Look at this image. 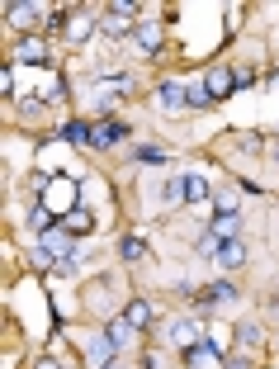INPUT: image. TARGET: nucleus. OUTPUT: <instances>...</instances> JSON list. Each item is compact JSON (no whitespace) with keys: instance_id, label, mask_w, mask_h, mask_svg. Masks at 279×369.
I'll list each match as a JSON object with an SVG mask.
<instances>
[{"instance_id":"2eb2a0df","label":"nucleus","mask_w":279,"mask_h":369,"mask_svg":"<svg viewBox=\"0 0 279 369\" xmlns=\"http://www.w3.org/2000/svg\"><path fill=\"white\" fill-rule=\"evenodd\" d=\"M208 298H213V303H218V298H237V289L227 284V280H218V284L208 289Z\"/></svg>"},{"instance_id":"9b49d317","label":"nucleus","mask_w":279,"mask_h":369,"mask_svg":"<svg viewBox=\"0 0 279 369\" xmlns=\"http://www.w3.org/2000/svg\"><path fill=\"white\" fill-rule=\"evenodd\" d=\"M100 29H104V34H109V38H128V34H133V29H128V19H123V14H109V19H104V24H100Z\"/></svg>"},{"instance_id":"5701e85b","label":"nucleus","mask_w":279,"mask_h":369,"mask_svg":"<svg viewBox=\"0 0 279 369\" xmlns=\"http://www.w3.org/2000/svg\"><path fill=\"white\" fill-rule=\"evenodd\" d=\"M38 369H62V365H52V360H47V365H38Z\"/></svg>"},{"instance_id":"20e7f679","label":"nucleus","mask_w":279,"mask_h":369,"mask_svg":"<svg viewBox=\"0 0 279 369\" xmlns=\"http://www.w3.org/2000/svg\"><path fill=\"white\" fill-rule=\"evenodd\" d=\"M157 100L166 104V109H190V95H185V85H175V81H166L157 90Z\"/></svg>"},{"instance_id":"6e6552de","label":"nucleus","mask_w":279,"mask_h":369,"mask_svg":"<svg viewBox=\"0 0 279 369\" xmlns=\"http://www.w3.org/2000/svg\"><path fill=\"white\" fill-rule=\"evenodd\" d=\"M90 227H95V213L90 208H71L67 213V232H90Z\"/></svg>"},{"instance_id":"9d476101","label":"nucleus","mask_w":279,"mask_h":369,"mask_svg":"<svg viewBox=\"0 0 279 369\" xmlns=\"http://www.w3.org/2000/svg\"><path fill=\"white\" fill-rule=\"evenodd\" d=\"M62 137H67V142H90V137H95V128H90V123H67V128H62Z\"/></svg>"},{"instance_id":"f03ea898","label":"nucleus","mask_w":279,"mask_h":369,"mask_svg":"<svg viewBox=\"0 0 279 369\" xmlns=\"http://www.w3.org/2000/svg\"><path fill=\"white\" fill-rule=\"evenodd\" d=\"M213 194V185L203 180V175H180V199H190V204H199Z\"/></svg>"},{"instance_id":"39448f33","label":"nucleus","mask_w":279,"mask_h":369,"mask_svg":"<svg viewBox=\"0 0 279 369\" xmlns=\"http://www.w3.org/2000/svg\"><path fill=\"white\" fill-rule=\"evenodd\" d=\"M237 227H241V213H218V218H213V237H218V242H232Z\"/></svg>"},{"instance_id":"412c9836","label":"nucleus","mask_w":279,"mask_h":369,"mask_svg":"<svg viewBox=\"0 0 279 369\" xmlns=\"http://www.w3.org/2000/svg\"><path fill=\"white\" fill-rule=\"evenodd\" d=\"M223 369H251L246 360H223Z\"/></svg>"},{"instance_id":"1a4fd4ad","label":"nucleus","mask_w":279,"mask_h":369,"mask_svg":"<svg viewBox=\"0 0 279 369\" xmlns=\"http://www.w3.org/2000/svg\"><path fill=\"white\" fill-rule=\"evenodd\" d=\"M123 322H128V327H147V322H152V308H147V303L137 298V303H128V313H123Z\"/></svg>"},{"instance_id":"6ab92c4d","label":"nucleus","mask_w":279,"mask_h":369,"mask_svg":"<svg viewBox=\"0 0 279 369\" xmlns=\"http://www.w3.org/2000/svg\"><path fill=\"white\" fill-rule=\"evenodd\" d=\"M142 251H147V246L137 242V237H128V242H123V260H137V256H142Z\"/></svg>"},{"instance_id":"4468645a","label":"nucleus","mask_w":279,"mask_h":369,"mask_svg":"<svg viewBox=\"0 0 279 369\" xmlns=\"http://www.w3.org/2000/svg\"><path fill=\"white\" fill-rule=\"evenodd\" d=\"M104 336L114 341V350H119V346H128V322H114V327L104 331Z\"/></svg>"},{"instance_id":"aec40b11","label":"nucleus","mask_w":279,"mask_h":369,"mask_svg":"<svg viewBox=\"0 0 279 369\" xmlns=\"http://www.w3.org/2000/svg\"><path fill=\"white\" fill-rule=\"evenodd\" d=\"M137 157H142V161H166V152H161V147H142V152H137Z\"/></svg>"},{"instance_id":"dca6fc26","label":"nucleus","mask_w":279,"mask_h":369,"mask_svg":"<svg viewBox=\"0 0 279 369\" xmlns=\"http://www.w3.org/2000/svg\"><path fill=\"white\" fill-rule=\"evenodd\" d=\"M52 223H57V218H52L47 208H34V227H38V232H52Z\"/></svg>"},{"instance_id":"4be33fe9","label":"nucleus","mask_w":279,"mask_h":369,"mask_svg":"<svg viewBox=\"0 0 279 369\" xmlns=\"http://www.w3.org/2000/svg\"><path fill=\"white\" fill-rule=\"evenodd\" d=\"M270 157H275V161H279V137H275V147H270Z\"/></svg>"},{"instance_id":"423d86ee","label":"nucleus","mask_w":279,"mask_h":369,"mask_svg":"<svg viewBox=\"0 0 279 369\" xmlns=\"http://www.w3.org/2000/svg\"><path fill=\"white\" fill-rule=\"evenodd\" d=\"M203 85H208V95H213V100H218V95H227V90H237V85H232V71H227V67H213Z\"/></svg>"},{"instance_id":"a211bd4d","label":"nucleus","mask_w":279,"mask_h":369,"mask_svg":"<svg viewBox=\"0 0 279 369\" xmlns=\"http://www.w3.org/2000/svg\"><path fill=\"white\" fill-rule=\"evenodd\" d=\"M67 38H71V43H85V38H90V24H85V19H76V24L67 29Z\"/></svg>"},{"instance_id":"f3484780","label":"nucleus","mask_w":279,"mask_h":369,"mask_svg":"<svg viewBox=\"0 0 279 369\" xmlns=\"http://www.w3.org/2000/svg\"><path fill=\"white\" fill-rule=\"evenodd\" d=\"M237 336L246 341V346H256V341H260V327H256V322H241V327H237Z\"/></svg>"},{"instance_id":"f8f14e48","label":"nucleus","mask_w":279,"mask_h":369,"mask_svg":"<svg viewBox=\"0 0 279 369\" xmlns=\"http://www.w3.org/2000/svg\"><path fill=\"white\" fill-rule=\"evenodd\" d=\"M185 95H190V109H203V104H208V100H213V95H208V85H203V81H194V85H185Z\"/></svg>"},{"instance_id":"0eeeda50","label":"nucleus","mask_w":279,"mask_h":369,"mask_svg":"<svg viewBox=\"0 0 279 369\" xmlns=\"http://www.w3.org/2000/svg\"><path fill=\"white\" fill-rule=\"evenodd\" d=\"M14 57H19V62H47V43H38V38H19Z\"/></svg>"},{"instance_id":"ddd939ff","label":"nucleus","mask_w":279,"mask_h":369,"mask_svg":"<svg viewBox=\"0 0 279 369\" xmlns=\"http://www.w3.org/2000/svg\"><path fill=\"white\" fill-rule=\"evenodd\" d=\"M137 43H142L147 52H157V47H161V29H157V24H142V29H137Z\"/></svg>"},{"instance_id":"7ed1b4c3","label":"nucleus","mask_w":279,"mask_h":369,"mask_svg":"<svg viewBox=\"0 0 279 369\" xmlns=\"http://www.w3.org/2000/svg\"><path fill=\"white\" fill-rule=\"evenodd\" d=\"M213 260H218L223 270H237L241 260H246V246H241L237 237H232V242H223V246H218V256H213Z\"/></svg>"},{"instance_id":"f257e3e1","label":"nucleus","mask_w":279,"mask_h":369,"mask_svg":"<svg viewBox=\"0 0 279 369\" xmlns=\"http://www.w3.org/2000/svg\"><path fill=\"white\" fill-rule=\"evenodd\" d=\"M123 137H128V123L104 119V123H95V137H90V147H114V142H123Z\"/></svg>"}]
</instances>
